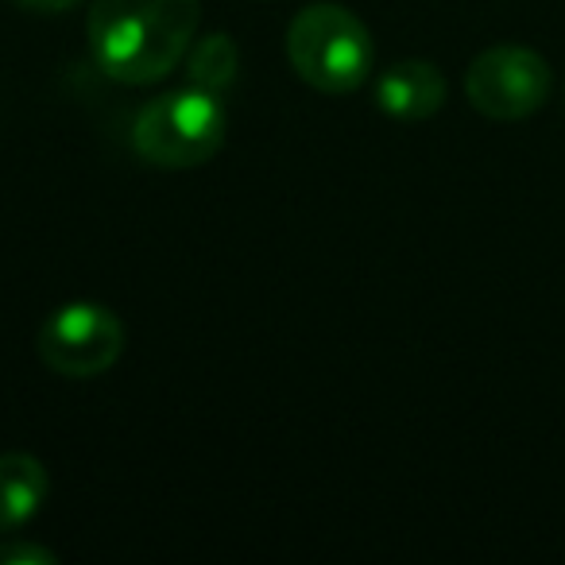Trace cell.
Returning a JSON list of instances; mask_svg holds the SVG:
<instances>
[{"instance_id":"obj_1","label":"cell","mask_w":565,"mask_h":565,"mask_svg":"<svg viewBox=\"0 0 565 565\" xmlns=\"http://www.w3.org/2000/svg\"><path fill=\"white\" fill-rule=\"evenodd\" d=\"M202 24V0H94L89 55L120 86L163 82L186 58Z\"/></svg>"},{"instance_id":"obj_2","label":"cell","mask_w":565,"mask_h":565,"mask_svg":"<svg viewBox=\"0 0 565 565\" xmlns=\"http://www.w3.org/2000/svg\"><path fill=\"white\" fill-rule=\"evenodd\" d=\"M228 117L217 94L182 86L159 94L136 113L132 151L159 171L202 167L225 148Z\"/></svg>"},{"instance_id":"obj_3","label":"cell","mask_w":565,"mask_h":565,"mask_svg":"<svg viewBox=\"0 0 565 565\" xmlns=\"http://www.w3.org/2000/svg\"><path fill=\"white\" fill-rule=\"evenodd\" d=\"M291 71L318 94H353L369 82L372 35L345 4H307L287 28Z\"/></svg>"},{"instance_id":"obj_4","label":"cell","mask_w":565,"mask_h":565,"mask_svg":"<svg viewBox=\"0 0 565 565\" xmlns=\"http://www.w3.org/2000/svg\"><path fill=\"white\" fill-rule=\"evenodd\" d=\"M35 353L55 376L94 380L125 353V326L102 302H66L40 326Z\"/></svg>"},{"instance_id":"obj_5","label":"cell","mask_w":565,"mask_h":565,"mask_svg":"<svg viewBox=\"0 0 565 565\" xmlns=\"http://www.w3.org/2000/svg\"><path fill=\"white\" fill-rule=\"evenodd\" d=\"M554 74L539 51L523 43H500L480 51L465 71V97L488 120H523L550 97Z\"/></svg>"},{"instance_id":"obj_6","label":"cell","mask_w":565,"mask_h":565,"mask_svg":"<svg viewBox=\"0 0 565 565\" xmlns=\"http://www.w3.org/2000/svg\"><path fill=\"white\" fill-rule=\"evenodd\" d=\"M446 74L426 58H403L376 78V105L395 120H426L446 105Z\"/></svg>"},{"instance_id":"obj_7","label":"cell","mask_w":565,"mask_h":565,"mask_svg":"<svg viewBox=\"0 0 565 565\" xmlns=\"http://www.w3.org/2000/svg\"><path fill=\"white\" fill-rule=\"evenodd\" d=\"M51 477L40 457L0 454V531H20L43 511Z\"/></svg>"},{"instance_id":"obj_8","label":"cell","mask_w":565,"mask_h":565,"mask_svg":"<svg viewBox=\"0 0 565 565\" xmlns=\"http://www.w3.org/2000/svg\"><path fill=\"white\" fill-rule=\"evenodd\" d=\"M182 66H186V86L225 97L241 78V47L228 32H210L190 43Z\"/></svg>"},{"instance_id":"obj_9","label":"cell","mask_w":565,"mask_h":565,"mask_svg":"<svg viewBox=\"0 0 565 565\" xmlns=\"http://www.w3.org/2000/svg\"><path fill=\"white\" fill-rule=\"evenodd\" d=\"M58 554L51 546L24 539L17 531H0V565H55Z\"/></svg>"},{"instance_id":"obj_10","label":"cell","mask_w":565,"mask_h":565,"mask_svg":"<svg viewBox=\"0 0 565 565\" xmlns=\"http://www.w3.org/2000/svg\"><path fill=\"white\" fill-rule=\"evenodd\" d=\"M17 4L28 12H66V9H74L78 0H17Z\"/></svg>"}]
</instances>
